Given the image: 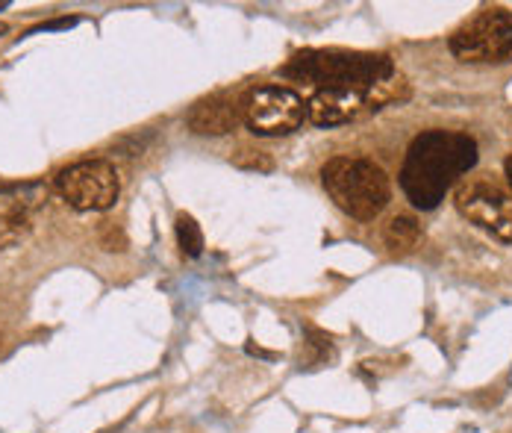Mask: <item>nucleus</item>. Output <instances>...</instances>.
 I'll list each match as a JSON object with an SVG mask.
<instances>
[{
  "mask_svg": "<svg viewBox=\"0 0 512 433\" xmlns=\"http://www.w3.org/2000/svg\"><path fill=\"white\" fill-rule=\"evenodd\" d=\"M477 163V142L454 130H427L415 136L401 168V189L418 210H433L465 171Z\"/></svg>",
  "mask_w": 512,
  "mask_h": 433,
  "instance_id": "1",
  "label": "nucleus"
},
{
  "mask_svg": "<svg viewBox=\"0 0 512 433\" xmlns=\"http://www.w3.org/2000/svg\"><path fill=\"white\" fill-rule=\"evenodd\" d=\"M283 74L315 83L318 89H351L389 104L404 86L392 59L383 54H351V51H307L298 54Z\"/></svg>",
  "mask_w": 512,
  "mask_h": 433,
  "instance_id": "2",
  "label": "nucleus"
},
{
  "mask_svg": "<svg viewBox=\"0 0 512 433\" xmlns=\"http://www.w3.org/2000/svg\"><path fill=\"white\" fill-rule=\"evenodd\" d=\"M321 183L333 198V204L357 221H374L392 198L386 171L362 157L330 160L321 168Z\"/></svg>",
  "mask_w": 512,
  "mask_h": 433,
  "instance_id": "3",
  "label": "nucleus"
},
{
  "mask_svg": "<svg viewBox=\"0 0 512 433\" xmlns=\"http://www.w3.org/2000/svg\"><path fill=\"white\" fill-rule=\"evenodd\" d=\"M56 192L59 198L83 213H98L115 207L121 195V180L115 165L106 160H83V163L68 165L56 174Z\"/></svg>",
  "mask_w": 512,
  "mask_h": 433,
  "instance_id": "4",
  "label": "nucleus"
},
{
  "mask_svg": "<svg viewBox=\"0 0 512 433\" xmlns=\"http://www.w3.org/2000/svg\"><path fill=\"white\" fill-rule=\"evenodd\" d=\"M460 62H504L512 56V12L492 6L465 21L448 42Z\"/></svg>",
  "mask_w": 512,
  "mask_h": 433,
  "instance_id": "5",
  "label": "nucleus"
},
{
  "mask_svg": "<svg viewBox=\"0 0 512 433\" xmlns=\"http://www.w3.org/2000/svg\"><path fill=\"white\" fill-rule=\"evenodd\" d=\"M242 118L256 136H286L307 118V101L289 86H256L242 101Z\"/></svg>",
  "mask_w": 512,
  "mask_h": 433,
  "instance_id": "6",
  "label": "nucleus"
},
{
  "mask_svg": "<svg viewBox=\"0 0 512 433\" xmlns=\"http://www.w3.org/2000/svg\"><path fill=\"white\" fill-rule=\"evenodd\" d=\"M457 210L489 236L512 242V195L489 177L465 180L457 189Z\"/></svg>",
  "mask_w": 512,
  "mask_h": 433,
  "instance_id": "7",
  "label": "nucleus"
},
{
  "mask_svg": "<svg viewBox=\"0 0 512 433\" xmlns=\"http://www.w3.org/2000/svg\"><path fill=\"white\" fill-rule=\"evenodd\" d=\"M383 104L365 92H351V89H315L307 101V118L318 127H336L348 124L354 118H362L371 109H380Z\"/></svg>",
  "mask_w": 512,
  "mask_h": 433,
  "instance_id": "8",
  "label": "nucleus"
},
{
  "mask_svg": "<svg viewBox=\"0 0 512 433\" xmlns=\"http://www.w3.org/2000/svg\"><path fill=\"white\" fill-rule=\"evenodd\" d=\"M242 118V107L236 104V98L230 95H212L198 101L189 112V130L201 133V136H224L230 133Z\"/></svg>",
  "mask_w": 512,
  "mask_h": 433,
  "instance_id": "9",
  "label": "nucleus"
},
{
  "mask_svg": "<svg viewBox=\"0 0 512 433\" xmlns=\"http://www.w3.org/2000/svg\"><path fill=\"white\" fill-rule=\"evenodd\" d=\"M383 242L392 254H410L421 242V227L412 216H395L383 230Z\"/></svg>",
  "mask_w": 512,
  "mask_h": 433,
  "instance_id": "10",
  "label": "nucleus"
},
{
  "mask_svg": "<svg viewBox=\"0 0 512 433\" xmlns=\"http://www.w3.org/2000/svg\"><path fill=\"white\" fill-rule=\"evenodd\" d=\"M177 242H180V248H183L186 257H201V251H204L201 224L192 216H186V213L177 216Z\"/></svg>",
  "mask_w": 512,
  "mask_h": 433,
  "instance_id": "11",
  "label": "nucleus"
},
{
  "mask_svg": "<svg viewBox=\"0 0 512 433\" xmlns=\"http://www.w3.org/2000/svg\"><path fill=\"white\" fill-rule=\"evenodd\" d=\"M233 163L239 168H256V171H271L274 163L265 151H251V148H242L239 154H233Z\"/></svg>",
  "mask_w": 512,
  "mask_h": 433,
  "instance_id": "12",
  "label": "nucleus"
},
{
  "mask_svg": "<svg viewBox=\"0 0 512 433\" xmlns=\"http://www.w3.org/2000/svg\"><path fill=\"white\" fill-rule=\"evenodd\" d=\"M507 177H510V183H512V154L507 157Z\"/></svg>",
  "mask_w": 512,
  "mask_h": 433,
  "instance_id": "13",
  "label": "nucleus"
},
{
  "mask_svg": "<svg viewBox=\"0 0 512 433\" xmlns=\"http://www.w3.org/2000/svg\"><path fill=\"white\" fill-rule=\"evenodd\" d=\"M6 30H9V27H6V24H3V21H0V36H3V33H6Z\"/></svg>",
  "mask_w": 512,
  "mask_h": 433,
  "instance_id": "14",
  "label": "nucleus"
},
{
  "mask_svg": "<svg viewBox=\"0 0 512 433\" xmlns=\"http://www.w3.org/2000/svg\"><path fill=\"white\" fill-rule=\"evenodd\" d=\"M0 9H6V3H0Z\"/></svg>",
  "mask_w": 512,
  "mask_h": 433,
  "instance_id": "15",
  "label": "nucleus"
}]
</instances>
